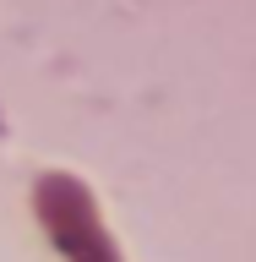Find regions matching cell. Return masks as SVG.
Here are the masks:
<instances>
[]
</instances>
